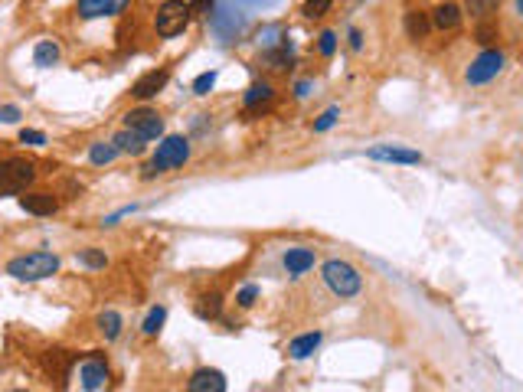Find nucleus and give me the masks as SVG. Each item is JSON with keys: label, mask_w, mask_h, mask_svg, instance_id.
<instances>
[{"label": "nucleus", "mask_w": 523, "mask_h": 392, "mask_svg": "<svg viewBox=\"0 0 523 392\" xmlns=\"http://www.w3.org/2000/svg\"><path fill=\"white\" fill-rule=\"evenodd\" d=\"M500 7V0H464V10L471 13V17H491V13Z\"/></svg>", "instance_id": "obj_29"}, {"label": "nucleus", "mask_w": 523, "mask_h": 392, "mask_svg": "<svg viewBox=\"0 0 523 392\" xmlns=\"http://www.w3.org/2000/svg\"><path fill=\"white\" fill-rule=\"evenodd\" d=\"M321 278H324V284L337 294V297H357L360 288H363L360 271L353 268L350 262H344V258H330V262H324Z\"/></svg>", "instance_id": "obj_3"}, {"label": "nucleus", "mask_w": 523, "mask_h": 392, "mask_svg": "<svg viewBox=\"0 0 523 392\" xmlns=\"http://www.w3.org/2000/svg\"><path fill=\"white\" fill-rule=\"evenodd\" d=\"M95 324H99L101 337H105L108 343L118 340V333H121V314H118V311H101Z\"/></svg>", "instance_id": "obj_22"}, {"label": "nucleus", "mask_w": 523, "mask_h": 392, "mask_svg": "<svg viewBox=\"0 0 523 392\" xmlns=\"http://www.w3.org/2000/svg\"><path fill=\"white\" fill-rule=\"evenodd\" d=\"M330 7H334V0H304V3H301V13H304L308 20H321Z\"/></svg>", "instance_id": "obj_30"}, {"label": "nucleus", "mask_w": 523, "mask_h": 392, "mask_svg": "<svg viewBox=\"0 0 523 392\" xmlns=\"http://www.w3.org/2000/svg\"><path fill=\"white\" fill-rule=\"evenodd\" d=\"M118 154H121V150H118L115 141H95V144L88 147V160H92L95 167H108Z\"/></svg>", "instance_id": "obj_20"}, {"label": "nucleus", "mask_w": 523, "mask_h": 392, "mask_svg": "<svg viewBox=\"0 0 523 392\" xmlns=\"http://www.w3.org/2000/svg\"><path fill=\"white\" fill-rule=\"evenodd\" d=\"M112 382V369L105 366V360H86L79 366V386L88 392H99Z\"/></svg>", "instance_id": "obj_8"}, {"label": "nucleus", "mask_w": 523, "mask_h": 392, "mask_svg": "<svg viewBox=\"0 0 523 392\" xmlns=\"http://www.w3.org/2000/svg\"><path fill=\"white\" fill-rule=\"evenodd\" d=\"M59 271V255L56 252H30L7 262V275L17 282H43Z\"/></svg>", "instance_id": "obj_2"}, {"label": "nucleus", "mask_w": 523, "mask_h": 392, "mask_svg": "<svg viewBox=\"0 0 523 392\" xmlns=\"http://www.w3.org/2000/svg\"><path fill=\"white\" fill-rule=\"evenodd\" d=\"M259 284H246V288H242V291L236 294V304L242 307V311H249L252 304H255V301H259Z\"/></svg>", "instance_id": "obj_32"}, {"label": "nucleus", "mask_w": 523, "mask_h": 392, "mask_svg": "<svg viewBox=\"0 0 523 392\" xmlns=\"http://www.w3.org/2000/svg\"><path fill=\"white\" fill-rule=\"evenodd\" d=\"M432 30V17L425 10H409L406 13V37L409 39H425Z\"/></svg>", "instance_id": "obj_18"}, {"label": "nucleus", "mask_w": 523, "mask_h": 392, "mask_svg": "<svg viewBox=\"0 0 523 392\" xmlns=\"http://www.w3.org/2000/svg\"><path fill=\"white\" fill-rule=\"evenodd\" d=\"M164 320H167V307H161V304L150 307L144 324H141V333H144V337H157V331L164 327Z\"/></svg>", "instance_id": "obj_26"}, {"label": "nucleus", "mask_w": 523, "mask_h": 392, "mask_svg": "<svg viewBox=\"0 0 523 392\" xmlns=\"http://www.w3.org/2000/svg\"><path fill=\"white\" fill-rule=\"evenodd\" d=\"M308 92H311V82H298V86H295V95L298 98H308Z\"/></svg>", "instance_id": "obj_39"}, {"label": "nucleus", "mask_w": 523, "mask_h": 392, "mask_svg": "<svg viewBox=\"0 0 523 392\" xmlns=\"http://www.w3.org/2000/svg\"><path fill=\"white\" fill-rule=\"evenodd\" d=\"M216 79H219V72H216V69L197 75V79H193V92H197V95H210L213 86H216Z\"/></svg>", "instance_id": "obj_31"}, {"label": "nucleus", "mask_w": 523, "mask_h": 392, "mask_svg": "<svg viewBox=\"0 0 523 392\" xmlns=\"http://www.w3.org/2000/svg\"><path fill=\"white\" fill-rule=\"evenodd\" d=\"M131 213H135V206L118 209V213H112V216H105V222H101V226H118V219H125V216H131Z\"/></svg>", "instance_id": "obj_37"}, {"label": "nucleus", "mask_w": 523, "mask_h": 392, "mask_svg": "<svg viewBox=\"0 0 523 392\" xmlns=\"http://www.w3.org/2000/svg\"><path fill=\"white\" fill-rule=\"evenodd\" d=\"M370 160H386V164H422V154L412 147H396V144H376L366 150Z\"/></svg>", "instance_id": "obj_9"}, {"label": "nucleus", "mask_w": 523, "mask_h": 392, "mask_svg": "<svg viewBox=\"0 0 523 392\" xmlns=\"http://www.w3.org/2000/svg\"><path fill=\"white\" fill-rule=\"evenodd\" d=\"M272 95H275V92H272V86H268V82H252L242 101H246V108H259V105H265V101H272Z\"/></svg>", "instance_id": "obj_23"}, {"label": "nucleus", "mask_w": 523, "mask_h": 392, "mask_svg": "<svg viewBox=\"0 0 523 392\" xmlns=\"http://www.w3.org/2000/svg\"><path fill=\"white\" fill-rule=\"evenodd\" d=\"M321 340H324V333L321 331L301 333V337H295V340L288 343V356H291V360H308V356L321 346Z\"/></svg>", "instance_id": "obj_15"}, {"label": "nucleus", "mask_w": 523, "mask_h": 392, "mask_svg": "<svg viewBox=\"0 0 523 392\" xmlns=\"http://www.w3.org/2000/svg\"><path fill=\"white\" fill-rule=\"evenodd\" d=\"M190 17H193V3L190 0H167L157 7V17H154V30L157 37H177L190 26Z\"/></svg>", "instance_id": "obj_4"}, {"label": "nucleus", "mask_w": 523, "mask_h": 392, "mask_svg": "<svg viewBox=\"0 0 523 392\" xmlns=\"http://www.w3.org/2000/svg\"><path fill=\"white\" fill-rule=\"evenodd\" d=\"M43 366H46V373H50V376H56V380L63 382L66 376H69V366H72V356L66 353V350H50V353L43 356Z\"/></svg>", "instance_id": "obj_16"}, {"label": "nucleus", "mask_w": 523, "mask_h": 392, "mask_svg": "<svg viewBox=\"0 0 523 392\" xmlns=\"http://www.w3.org/2000/svg\"><path fill=\"white\" fill-rule=\"evenodd\" d=\"M458 23H461L458 3H442L432 13V26H438V30H458Z\"/></svg>", "instance_id": "obj_19"}, {"label": "nucleus", "mask_w": 523, "mask_h": 392, "mask_svg": "<svg viewBox=\"0 0 523 392\" xmlns=\"http://www.w3.org/2000/svg\"><path fill=\"white\" fill-rule=\"evenodd\" d=\"M187 160H190V141L184 135H167L161 144H157V150H154L150 164L141 170V177H144V180H150V177H157V173H167V170L184 167Z\"/></svg>", "instance_id": "obj_1"}, {"label": "nucleus", "mask_w": 523, "mask_h": 392, "mask_svg": "<svg viewBox=\"0 0 523 392\" xmlns=\"http://www.w3.org/2000/svg\"><path fill=\"white\" fill-rule=\"evenodd\" d=\"M23 118V111L17 108V105H0V121L3 124H17Z\"/></svg>", "instance_id": "obj_36"}, {"label": "nucleus", "mask_w": 523, "mask_h": 392, "mask_svg": "<svg viewBox=\"0 0 523 392\" xmlns=\"http://www.w3.org/2000/svg\"><path fill=\"white\" fill-rule=\"evenodd\" d=\"M474 39H477V43H481V46H494V43H497L500 39V26H497V20H481V23H477V30H474Z\"/></svg>", "instance_id": "obj_25"}, {"label": "nucleus", "mask_w": 523, "mask_h": 392, "mask_svg": "<svg viewBox=\"0 0 523 392\" xmlns=\"http://www.w3.org/2000/svg\"><path fill=\"white\" fill-rule=\"evenodd\" d=\"M20 144L43 147V144H46V135H43V131H33V128H23V131H20Z\"/></svg>", "instance_id": "obj_35"}, {"label": "nucleus", "mask_w": 523, "mask_h": 392, "mask_svg": "<svg viewBox=\"0 0 523 392\" xmlns=\"http://www.w3.org/2000/svg\"><path fill=\"white\" fill-rule=\"evenodd\" d=\"M190 3H193L199 13H210V3H213V0H190Z\"/></svg>", "instance_id": "obj_40"}, {"label": "nucleus", "mask_w": 523, "mask_h": 392, "mask_svg": "<svg viewBox=\"0 0 523 392\" xmlns=\"http://www.w3.org/2000/svg\"><path fill=\"white\" fill-rule=\"evenodd\" d=\"M259 46L262 49H278V46H288V37L282 26H265L259 33Z\"/></svg>", "instance_id": "obj_27"}, {"label": "nucleus", "mask_w": 523, "mask_h": 392, "mask_svg": "<svg viewBox=\"0 0 523 392\" xmlns=\"http://www.w3.org/2000/svg\"><path fill=\"white\" fill-rule=\"evenodd\" d=\"M115 144H118V150L121 154H131V157H137V154H144V147H148V137H141L137 131H131V128H125V131H118V135L112 137Z\"/></svg>", "instance_id": "obj_17"}, {"label": "nucleus", "mask_w": 523, "mask_h": 392, "mask_svg": "<svg viewBox=\"0 0 523 392\" xmlns=\"http://www.w3.org/2000/svg\"><path fill=\"white\" fill-rule=\"evenodd\" d=\"M317 49H321V56H334L337 52V37L330 30H324V33L317 37Z\"/></svg>", "instance_id": "obj_34"}, {"label": "nucleus", "mask_w": 523, "mask_h": 392, "mask_svg": "<svg viewBox=\"0 0 523 392\" xmlns=\"http://www.w3.org/2000/svg\"><path fill=\"white\" fill-rule=\"evenodd\" d=\"M37 180V167L23 157H10L0 164V196L26 193V186Z\"/></svg>", "instance_id": "obj_5"}, {"label": "nucleus", "mask_w": 523, "mask_h": 392, "mask_svg": "<svg viewBox=\"0 0 523 392\" xmlns=\"http://www.w3.org/2000/svg\"><path fill=\"white\" fill-rule=\"evenodd\" d=\"M337 118H340V108H327L324 115L314 121V131H330V128L337 124Z\"/></svg>", "instance_id": "obj_33"}, {"label": "nucleus", "mask_w": 523, "mask_h": 392, "mask_svg": "<svg viewBox=\"0 0 523 392\" xmlns=\"http://www.w3.org/2000/svg\"><path fill=\"white\" fill-rule=\"evenodd\" d=\"M79 265H86V268H105V265H108V255H105V252H101V248H82V252H79Z\"/></svg>", "instance_id": "obj_28"}, {"label": "nucleus", "mask_w": 523, "mask_h": 392, "mask_svg": "<svg viewBox=\"0 0 523 392\" xmlns=\"http://www.w3.org/2000/svg\"><path fill=\"white\" fill-rule=\"evenodd\" d=\"M20 206L30 213V216H52L59 209V199L52 193H26L20 196Z\"/></svg>", "instance_id": "obj_14"}, {"label": "nucleus", "mask_w": 523, "mask_h": 392, "mask_svg": "<svg viewBox=\"0 0 523 392\" xmlns=\"http://www.w3.org/2000/svg\"><path fill=\"white\" fill-rule=\"evenodd\" d=\"M500 69H504V52H500V49H484V52L468 66L464 79H468V86H484L491 79H497Z\"/></svg>", "instance_id": "obj_6"}, {"label": "nucleus", "mask_w": 523, "mask_h": 392, "mask_svg": "<svg viewBox=\"0 0 523 392\" xmlns=\"http://www.w3.org/2000/svg\"><path fill=\"white\" fill-rule=\"evenodd\" d=\"M33 62H37L39 69H52L59 62V46L52 39H39L37 49H33Z\"/></svg>", "instance_id": "obj_21"}, {"label": "nucleus", "mask_w": 523, "mask_h": 392, "mask_svg": "<svg viewBox=\"0 0 523 392\" xmlns=\"http://www.w3.org/2000/svg\"><path fill=\"white\" fill-rule=\"evenodd\" d=\"M131 0H75V10L82 20H99V17H115L121 13Z\"/></svg>", "instance_id": "obj_10"}, {"label": "nucleus", "mask_w": 523, "mask_h": 392, "mask_svg": "<svg viewBox=\"0 0 523 392\" xmlns=\"http://www.w3.org/2000/svg\"><path fill=\"white\" fill-rule=\"evenodd\" d=\"M190 392H226V376L219 369H197L187 382Z\"/></svg>", "instance_id": "obj_12"}, {"label": "nucleus", "mask_w": 523, "mask_h": 392, "mask_svg": "<svg viewBox=\"0 0 523 392\" xmlns=\"http://www.w3.org/2000/svg\"><path fill=\"white\" fill-rule=\"evenodd\" d=\"M167 82H170V72H167V69H150V72H144L135 86H131V95L141 98V101H148V98L157 95Z\"/></svg>", "instance_id": "obj_11"}, {"label": "nucleus", "mask_w": 523, "mask_h": 392, "mask_svg": "<svg viewBox=\"0 0 523 392\" xmlns=\"http://www.w3.org/2000/svg\"><path fill=\"white\" fill-rule=\"evenodd\" d=\"M125 128L137 131V135L148 137V141H157V137L164 135V118L154 108H135L125 115Z\"/></svg>", "instance_id": "obj_7"}, {"label": "nucleus", "mask_w": 523, "mask_h": 392, "mask_svg": "<svg viewBox=\"0 0 523 392\" xmlns=\"http://www.w3.org/2000/svg\"><path fill=\"white\" fill-rule=\"evenodd\" d=\"M363 46V33L360 30H350V49H360Z\"/></svg>", "instance_id": "obj_38"}, {"label": "nucleus", "mask_w": 523, "mask_h": 392, "mask_svg": "<svg viewBox=\"0 0 523 392\" xmlns=\"http://www.w3.org/2000/svg\"><path fill=\"white\" fill-rule=\"evenodd\" d=\"M282 265H285V271L291 275V278H298V275H304V271L314 268V248H304V245L288 248L285 258H282Z\"/></svg>", "instance_id": "obj_13"}, {"label": "nucleus", "mask_w": 523, "mask_h": 392, "mask_svg": "<svg viewBox=\"0 0 523 392\" xmlns=\"http://www.w3.org/2000/svg\"><path fill=\"white\" fill-rule=\"evenodd\" d=\"M517 13H520V17H523V0H517Z\"/></svg>", "instance_id": "obj_41"}, {"label": "nucleus", "mask_w": 523, "mask_h": 392, "mask_svg": "<svg viewBox=\"0 0 523 392\" xmlns=\"http://www.w3.org/2000/svg\"><path fill=\"white\" fill-rule=\"evenodd\" d=\"M219 311H223V297H219V294H203L197 301V314L203 320H216Z\"/></svg>", "instance_id": "obj_24"}]
</instances>
